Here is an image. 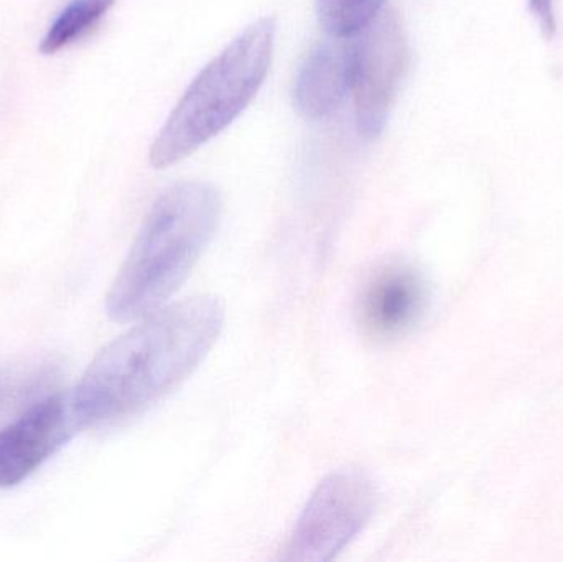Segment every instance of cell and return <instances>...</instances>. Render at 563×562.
Returning <instances> with one entry per match:
<instances>
[{
  "instance_id": "1",
  "label": "cell",
  "mask_w": 563,
  "mask_h": 562,
  "mask_svg": "<svg viewBox=\"0 0 563 562\" xmlns=\"http://www.w3.org/2000/svg\"><path fill=\"white\" fill-rule=\"evenodd\" d=\"M224 326L220 297L195 296L145 317L92 360L71 396L81 428L134 415L177 388Z\"/></svg>"
},
{
  "instance_id": "2",
  "label": "cell",
  "mask_w": 563,
  "mask_h": 562,
  "mask_svg": "<svg viewBox=\"0 0 563 562\" xmlns=\"http://www.w3.org/2000/svg\"><path fill=\"white\" fill-rule=\"evenodd\" d=\"M220 214V194L207 181H180L165 190L109 289V317L132 322L154 313L187 279L213 238Z\"/></svg>"
},
{
  "instance_id": "3",
  "label": "cell",
  "mask_w": 563,
  "mask_h": 562,
  "mask_svg": "<svg viewBox=\"0 0 563 562\" xmlns=\"http://www.w3.org/2000/svg\"><path fill=\"white\" fill-rule=\"evenodd\" d=\"M276 29L273 16L257 20L198 73L152 144L155 168L184 161L250 106L269 73Z\"/></svg>"
},
{
  "instance_id": "4",
  "label": "cell",
  "mask_w": 563,
  "mask_h": 562,
  "mask_svg": "<svg viewBox=\"0 0 563 562\" xmlns=\"http://www.w3.org/2000/svg\"><path fill=\"white\" fill-rule=\"evenodd\" d=\"M376 500V487L367 475L357 471L328 475L301 511L284 560H334L369 521Z\"/></svg>"
},
{
  "instance_id": "5",
  "label": "cell",
  "mask_w": 563,
  "mask_h": 562,
  "mask_svg": "<svg viewBox=\"0 0 563 562\" xmlns=\"http://www.w3.org/2000/svg\"><path fill=\"white\" fill-rule=\"evenodd\" d=\"M353 82L357 131L363 137L383 134L410 66V45L399 16L384 9L353 36Z\"/></svg>"
},
{
  "instance_id": "6",
  "label": "cell",
  "mask_w": 563,
  "mask_h": 562,
  "mask_svg": "<svg viewBox=\"0 0 563 562\" xmlns=\"http://www.w3.org/2000/svg\"><path fill=\"white\" fill-rule=\"evenodd\" d=\"M78 429L71 399L49 396L0 431V488L15 487L62 449Z\"/></svg>"
},
{
  "instance_id": "7",
  "label": "cell",
  "mask_w": 563,
  "mask_h": 562,
  "mask_svg": "<svg viewBox=\"0 0 563 562\" xmlns=\"http://www.w3.org/2000/svg\"><path fill=\"white\" fill-rule=\"evenodd\" d=\"M426 284L407 264L389 263L371 274L357 299L361 332L390 342L409 332L426 309Z\"/></svg>"
},
{
  "instance_id": "8",
  "label": "cell",
  "mask_w": 563,
  "mask_h": 562,
  "mask_svg": "<svg viewBox=\"0 0 563 562\" xmlns=\"http://www.w3.org/2000/svg\"><path fill=\"white\" fill-rule=\"evenodd\" d=\"M353 58V36H331L311 48L294 86V102L303 118L317 121L340 108L351 91Z\"/></svg>"
},
{
  "instance_id": "9",
  "label": "cell",
  "mask_w": 563,
  "mask_h": 562,
  "mask_svg": "<svg viewBox=\"0 0 563 562\" xmlns=\"http://www.w3.org/2000/svg\"><path fill=\"white\" fill-rule=\"evenodd\" d=\"M114 3L115 0H71L49 25L40 42V53L55 55L92 29Z\"/></svg>"
},
{
  "instance_id": "10",
  "label": "cell",
  "mask_w": 563,
  "mask_h": 562,
  "mask_svg": "<svg viewBox=\"0 0 563 562\" xmlns=\"http://www.w3.org/2000/svg\"><path fill=\"white\" fill-rule=\"evenodd\" d=\"M386 0H317L318 19L331 36H354L384 10Z\"/></svg>"
},
{
  "instance_id": "11",
  "label": "cell",
  "mask_w": 563,
  "mask_h": 562,
  "mask_svg": "<svg viewBox=\"0 0 563 562\" xmlns=\"http://www.w3.org/2000/svg\"><path fill=\"white\" fill-rule=\"evenodd\" d=\"M529 12L534 16L545 40L558 35V16H555V0H528Z\"/></svg>"
}]
</instances>
